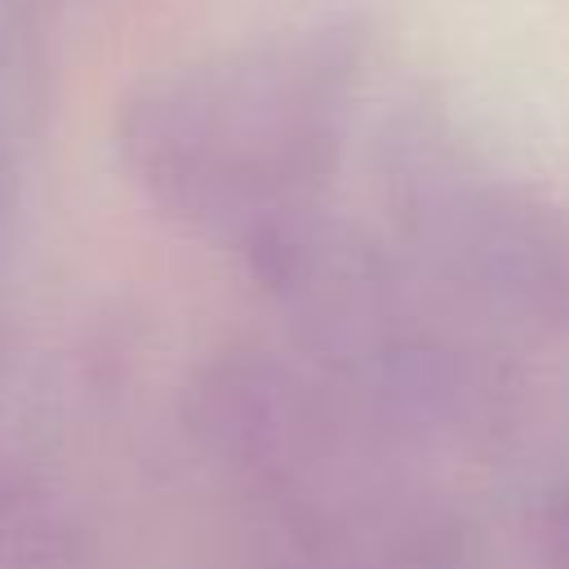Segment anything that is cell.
Returning <instances> with one entry per match:
<instances>
[{
	"mask_svg": "<svg viewBox=\"0 0 569 569\" xmlns=\"http://www.w3.org/2000/svg\"><path fill=\"white\" fill-rule=\"evenodd\" d=\"M356 80L360 49L333 27L227 53L138 111V164L173 209L258 244L316 209Z\"/></svg>",
	"mask_w": 569,
	"mask_h": 569,
	"instance_id": "obj_1",
	"label": "cell"
},
{
	"mask_svg": "<svg viewBox=\"0 0 569 569\" xmlns=\"http://www.w3.org/2000/svg\"><path fill=\"white\" fill-rule=\"evenodd\" d=\"M396 204L453 284L569 333V204L440 147L400 164Z\"/></svg>",
	"mask_w": 569,
	"mask_h": 569,
	"instance_id": "obj_2",
	"label": "cell"
}]
</instances>
